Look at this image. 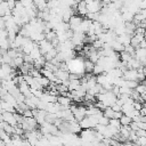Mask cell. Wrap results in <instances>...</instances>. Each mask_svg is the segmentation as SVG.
I'll return each instance as SVG.
<instances>
[{
	"instance_id": "obj_1",
	"label": "cell",
	"mask_w": 146,
	"mask_h": 146,
	"mask_svg": "<svg viewBox=\"0 0 146 146\" xmlns=\"http://www.w3.org/2000/svg\"><path fill=\"white\" fill-rule=\"evenodd\" d=\"M71 111L75 117V120L79 122L81 121L83 117L87 116V108L83 106H75V105H71Z\"/></svg>"
},
{
	"instance_id": "obj_2",
	"label": "cell",
	"mask_w": 146,
	"mask_h": 146,
	"mask_svg": "<svg viewBox=\"0 0 146 146\" xmlns=\"http://www.w3.org/2000/svg\"><path fill=\"white\" fill-rule=\"evenodd\" d=\"M87 2V9L88 13H100L102 10V2L100 1H96V0H86Z\"/></svg>"
},
{
	"instance_id": "obj_3",
	"label": "cell",
	"mask_w": 146,
	"mask_h": 146,
	"mask_svg": "<svg viewBox=\"0 0 146 146\" xmlns=\"http://www.w3.org/2000/svg\"><path fill=\"white\" fill-rule=\"evenodd\" d=\"M34 44H35V43H34L33 40H31L30 38H26V36H25L24 42H23V44H22V47H21L22 52H23V54H30L31 50L33 49Z\"/></svg>"
},
{
	"instance_id": "obj_4",
	"label": "cell",
	"mask_w": 146,
	"mask_h": 146,
	"mask_svg": "<svg viewBox=\"0 0 146 146\" xmlns=\"http://www.w3.org/2000/svg\"><path fill=\"white\" fill-rule=\"evenodd\" d=\"M81 23H82V18H81L80 15H73V16L70 18V21H68L70 29H71L72 31H76V30L79 29V26H80Z\"/></svg>"
},
{
	"instance_id": "obj_5",
	"label": "cell",
	"mask_w": 146,
	"mask_h": 146,
	"mask_svg": "<svg viewBox=\"0 0 146 146\" xmlns=\"http://www.w3.org/2000/svg\"><path fill=\"white\" fill-rule=\"evenodd\" d=\"M39 48H40L42 55H44V54H47L48 51H50V50H51L52 48H55V47L52 46L51 41H49V40H47V39H43L42 41L39 42Z\"/></svg>"
},
{
	"instance_id": "obj_6",
	"label": "cell",
	"mask_w": 146,
	"mask_h": 146,
	"mask_svg": "<svg viewBox=\"0 0 146 146\" xmlns=\"http://www.w3.org/2000/svg\"><path fill=\"white\" fill-rule=\"evenodd\" d=\"M2 117H3V121L5 122H7V123H9L10 125H16V124H18L17 123V121H16V119H15V115H14V113H11V112H3L2 113Z\"/></svg>"
},
{
	"instance_id": "obj_7",
	"label": "cell",
	"mask_w": 146,
	"mask_h": 146,
	"mask_svg": "<svg viewBox=\"0 0 146 146\" xmlns=\"http://www.w3.org/2000/svg\"><path fill=\"white\" fill-rule=\"evenodd\" d=\"M76 13L80 16H87L88 9H87V2H86V0H79V2L76 5Z\"/></svg>"
},
{
	"instance_id": "obj_8",
	"label": "cell",
	"mask_w": 146,
	"mask_h": 146,
	"mask_svg": "<svg viewBox=\"0 0 146 146\" xmlns=\"http://www.w3.org/2000/svg\"><path fill=\"white\" fill-rule=\"evenodd\" d=\"M55 75H56V78H57L60 82L66 81V80H70V72H68V71H63V70L58 68V70L55 72Z\"/></svg>"
},
{
	"instance_id": "obj_9",
	"label": "cell",
	"mask_w": 146,
	"mask_h": 146,
	"mask_svg": "<svg viewBox=\"0 0 146 146\" xmlns=\"http://www.w3.org/2000/svg\"><path fill=\"white\" fill-rule=\"evenodd\" d=\"M29 55H30L34 60L38 59L39 57H41V56H42V52H41V50H40V48H39V44H34L33 49L31 50V52H30Z\"/></svg>"
},
{
	"instance_id": "obj_10",
	"label": "cell",
	"mask_w": 146,
	"mask_h": 146,
	"mask_svg": "<svg viewBox=\"0 0 146 146\" xmlns=\"http://www.w3.org/2000/svg\"><path fill=\"white\" fill-rule=\"evenodd\" d=\"M0 104H1V107H2L3 111L15 113V107H14L11 104H9L8 102H6V100H3V99H0Z\"/></svg>"
},
{
	"instance_id": "obj_11",
	"label": "cell",
	"mask_w": 146,
	"mask_h": 146,
	"mask_svg": "<svg viewBox=\"0 0 146 146\" xmlns=\"http://www.w3.org/2000/svg\"><path fill=\"white\" fill-rule=\"evenodd\" d=\"M83 66H84V72H86V73H92L95 63H92V62L88 58V59H86V60L83 62Z\"/></svg>"
},
{
	"instance_id": "obj_12",
	"label": "cell",
	"mask_w": 146,
	"mask_h": 146,
	"mask_svg": "<svg viewBox=\"0 0 146 146\" xmlns=\"http://www.w3.org/2000/svg\"><path fill=\"white\" fill-rule=\"evenodd\" d=\"M80 86H81V81H80V79H73V80H70V84H68V91L76 90V89H78Z\"/></svg>"
},
{
	"instance_id": "obj_13",
	"label": "cell",
	"mask_w": 146,
	"mask_h": 146,
	"mask_svg": "<svg viewBox=\"0 0 146 146\" xmlns=\"http://www.w3.org/2000/svg\"><path fill=\"white\" fill-rule=\"evenodd\" d=\"M119 120H120V123H121L122 127H128V125H130L131 122H132V119H131L130 116L125 115V114H122Z\"/></svg>"
},
{
	"instance_id": "obj_14",
	"label": "cell",
	"mask_w": 146,
	"mask_h": 146,
	"mask_svg": "<svg viewBox=\"0 0 146 146\" xmlns=\"http://www.w3.org/2000/svg\"><path fill=\"white\" fill-rule=\"evenodd\" d=\"M114 114H115V111L112 107H106L103 111V115H105L108 119H114Z\"/></svg>"
},
{
	"instance_id": "obj_15",
	"label": "cell",
	"mask_w": 146,
	"mask_h": 146,
	"mask_svg": "<svg viewBox=\"0 0 146 146\" xmlns=\"http://www.w3.org/2000/svg\"><path fill=\"white\" fill-rule=\"evenodd\" d=\"M99 124H103V125H108L110 124V119L108 117H106L105 115H103L100 119H99V122H98Z\"/></svg>"
},
{
	"instance_id": "obj_16",
	"label": "cell",
	"mask_w": 146,
	"mask_h": 146,
	"mask_svg": "<svg viewBox=\"0 0 146 146\" xmlns=\"http://www.w3.org/2000/svg\"><path fill=\"white\" fill-rule=\"evenodd\" d=\"M7 2H8V6H9V8L13 10L15 7H16V3H17V0H7Z\"/></svg>"
},
{
	"instance_id": "obj_17",
	"label": "cell",
	"mask_w": 146,
	"mask_h": 146,
	"mask_svg": "<svg viewBox=\"0 0 146 146\" xmlns=\"http://www.w3.org/2000/svg\"><path fill=\"white\" fill-rule=\"evenodd\" d=\"M144 36H145V39H146V27H145V30H144Z\"/></svg>"
},
{
	"instance_id": "obj_18",
	"label": "cell",
	"mask_w": 146,
	"mask_h": 146,
	"mask_svg": "<svg viewBox=\"0 0 146 146\" xmlns=\"http://www.w3.org/2000/svg\"><path fill=\"white\" fill-rule=\"evenodd\" d=\"M0 99H1V95H0Z\"/></svg>"
},
{
	"instance_id": "obj_19",
	"label": "cell",
	"mask_w": 146,
	"mask_h": 146,
	"mask_svg": "<svg viewBox=\"0 0 146 146\" xmlns=\"http://www.w3.org/2000/svg\"><path fill=\"white\" fill-rule=\"evenodd\" d=\"M3 1H7V0H3Z\"/></svg>"
}]
</instances>
